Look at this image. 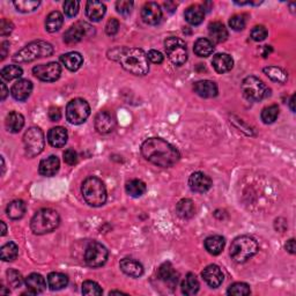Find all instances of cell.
Listing matches in <instances>:
<instances>
[{
    "label": "cell",
    "mask_w": 296,
    "mask_h": 296,
    "mask_svg": "<svg viewBox=\"0 0 296 296\" xmlns=\"http://www.w3.org/2000/svg\"><path fill=\"white\" fill-rule=\"evenodd\" d=\"M0 254H2V259L4 261H13L18 258L19 247L14 242H8L2 247Z\"/></svg>",
    "instance_id": "40"
},
{
    "label": "cell",
    "mask_w": 296,
    "mask_h": 296,
    "mask_svg": "<svg viewBox=\"0 0 296 296\" xmlns=\"http://www.w3.org/2000/svg\"><path fill=\"white\" fill-rule=\"evenodd\" d=\"M84 199L86 203L93 207H100L106 201V189L100 178L88 177L85 179L81 187Z\"/></svg>",
    "instance_id": "3"
},
{
    "label": "cell",
    "mask_w": 296,
    "mask_h": 296,
    "mask_svg": "<svg viewBox=\"0 0 296 296\" xmlns=\"http://www.w3.org/2000/svg\"><path fill=\"white\" fill-rule=\"evenodd\" d=\"M195 204L191 199H182L176 205V213L182 219H191L195 216Z\"/></svg>",
    "instance_id": "32"
},
{
    "label": "cell",
    "mask_w": 296,
    "mask_h": 296,
    "mask_svg": "<svg viewBox=\"0 0 296 296\" xmlns=\"http://www.w3.org/2000/svg\"><path fill=\"white\" fill-rule=\"evenodd\" d=\"M103 290L100 285L95 281L87 280L83 284V294L84 295H102Z\"/></svg>",
    "instance_id": "45"
},
{
    "label": "cell",
    "mask_w": 296,
    "mask_h": 296,
    "mask_svg": "<svg viewBox=\"0 0 296 296\" xmlns=\"http://www.w3.org/2000/svg\"><path fill=\"white\" fill-rule=\"evenodd\" d=\"M212 65L218 73L224 74V73L229 72L234 66V61L229 55L227 53H218L213 57Z\"/></svg>",
    "instance_id": "23"
},
{
    "label": "cell",
    "mask_w": 296,
    "mask_h": 296,
    "mask_svg": "<svg viewBox=\"0 0 296 296\" xmlns=\"http://www.w3.org/2000/svg\"><path fill=\"white\" fill-rule=\"evenodd\" d=\"M201 276H203L206 284L212 287V288H218L224 282V273H222L221 268L218 265L207 266L203 273H201Z\"/></svg>",
    "instance_id": "16"
},
{
    "label": "cell",
    "mask_w": 296,
    "mask_h": 296,
    "mask_svg": "<svg viewBox=\"0 0 296 296\" xmlns=\"http://www.w3.org/2000/svg\"><path fill=\"white\" fill-rule=\"evenodd\" d=\"M7 217L12 220H19L25 213V204L22 200H14L7 205L6 207Z\"/></svg>",
    "instance_id": "33"
},
{
    "label": "cell",
    "mask_w": 296,
    "mask_h": 296,
    "mask_svg": "<svg viewBox=\"0 0 296 296\" xmlns=\"http://www.w3.org/2000/svg\"><path fill=\"white\" fill-rule=\"evenodd\" d=\"M189 185H190V189L194 192L205 194V192H207L212 187V179L206 174L197 171L189 178Z\"/></svg>",
    "instance_id": "14"
},
{
    "label": "cell",
    "mask_w": 296,
    "mask_h": 296,
    "mask_svg": "<svg viewBox=\"0 0 296 296\" xmlns=\"http://www.w3.org/2000/svg\"><path fill=\"white\" fill-rule=\"evenodd\" d=\"M264 73L268 76L270 79L276 81V83H279V84H285L287 81V78H288L287 73L282 70V68L278 67V66L265 67Z\"/></svg>",
    "instance_id": "39"
},
{
    "label": "cell",
    "mask_w": 296,
    "mask_h": 296,
    "mask_svg": "<svg viewBox=\"0 0 296 296\" xmlns=\"http://www.w3.org/2000/svg\"><path fill=\"white\" fill-rule=\"evenodd\" d=\"M0 225H2V236H5L7 233V227L5 225V222L2 221L0 222Z\"/></svg>",
    "instance_id": "60"
},
{
    "label": "cell",
    "mask_w": 296,
    "mask_h": 296,
    "mask_svg": "<svg viewBox=\"0 0 296 296\" xmlns=\"http://www.w3.org/2000/svg\"><path fill=\"white\" fill-rule=\"evenodd\" d=\"M141 153L148 162L161 168L173 167L181 157L177 148L161 138L146 140L141 146Z\"/></svg>",
    "instance_id": "1"
},
{
    "label": "cell",
    "mask_w": 296,
    "mask_h": 296,
    "mask_svg": "<svg viewBox=\"0 0 296 296\" xmlns=\"http://www.w3.org/2000/svg\"><path fill=\"white\" fill-rule=\"evenodd\" d=\"M225 244H226L225 238L219 235L209 236V237L205 239V249L207 250L208 254H211L213 256L220 255L222 250H224Z\"/></svg>",
    "instance_id": "27"
},
{
    "label": "cell",
    "mask_w": 296,
    "mask_h": 296,
    "mask_svg": "<svg viewBox=\"0 0 296 296\" xmlns=\"http://www.w3.org/2000/svg\"><path fill=\"white\" fill-rule=\"evenodd\" d=\"M91 28L92 27L88 23L79 21V22L73 24L71 28H68L65 34H64V42L68 45L79 43L80 41H83V38L85 36L88 35Z\"/></svg>",
    "instance_id": "13"
},
{
    "label": "cell",
    "mask_w": 296,
    "mask_h": 296,
    "mask_svg": "<svg viewBox=\"0 0 296 296\" xmlns=\"http://www.w3.org/2000/svg\"><path fill=\"white\" fill-rule=\"evenodd\" d=\"M13 4H14L16 10L22 13L33 12L40 6V2H35V0H19V2H14Z\"/></svg>",
    "instance_id": "43"
},
{
    "label": "cell",
    "mask_w": 296,
    "mask_h": 296,
    "mask_svg": "<svg viewBox=\"0 0 296 296\" xmlns=\"http://www.w3.org/2000/svg\"><path fill=\"white\" fill-rule=\"evenodd\" d=\"M266 36H267V31L264 25H256L251 31V38L256 42L264 41Z\"/></svg>",
    "instance_id": "49"
},
{
    "label": "cell",
    "mask_w": 296,
    "mask_h": 296,
    "mask_svg": "<svg viewBox=\"0 0 296 296\" xmlns=\"http://www.w3.org/2000/svg\"><path fill=\"white\" fill-rule=\"evenodd\" d=\"M67 131L62 126L52 127L48 133V140L50 145L56 148H61L67 143Z\"/></svg>",
    "instance_id": "22"
},
{
    "label": "cell",
    "mask_w": 296,
    "mask_h": 296,
    "mask_svg": "<svg viewBox=\"0 0 296 296\" xmlns=\"http://www.w3.org/2000/svg\"><path fill=\"white\" fill-rule=\"evenodd\" d=\"M91 115V106L84 98H74L68 102L66 106L67 121L74 125H80L85 123Z\"/></svg>",
    "instance_id": "8"
},
{
    "label": "cell",
    "mask_w": 296,
    "mask_h": 296,
    "mask_svg": "<svg viewBox=\"0 0 296 296\" xmlns=\"http://www.w3.org/2000/svg\"><path fill=\"white\" fill-rule=\"evenodd\" d=\"M185 20L192 25H198L204 21L205 11L204 8L199 5H192L186 8L185 13H184Z\"/></svg>",
    "instance_id": "29"
},
{
    "label": "cell",
    "mask_w": 296,
    "mask_h": 296,
    "mask_svg": "<svg viewBox=\"0 0 296 296\" xmlns=\"http://www.w3.org/2000/svg\"><path fill=\"white\" fill-rule=\"evenodd\" d=\"M208 34L209 37L216 43H222L228 37V32L225 27L224 23L221 22H212L208 25Z\"/></svg>",
    "instance_id": "31"
},
{
    "label": "cell",
    "mask_w": 296,
    "mask_h": 296,
    "mask_svg": "<svg viewBox=\"0 0 296 296\" xmlns=\"http://www.w3.org/2000/svg\"><path fill=\"white\" fill-rule=\"evenodd\" d=\"M133 4L132 2H127V0H119V2L116 3V8H117V12L121 13L123 15H128L133 10Z\"/></svg>",
    "instance_id": "50"
},
{
    "label": "cell",
    "mask_w": 296,
    "mask_h": 296,
    "mask_svg": "<svg viewBox=\"0 0 296 296\" xmlns=\"http://www.w3.org/2000/svg\"><path fill=\"white\" fill-rule=\"evenodd\" d=\"M278 116H279L278 105L272 104L270 106H266V108L261 111V121L265 124H272L277 121Z\"/></svg>",
    "instance_id": "42"
},
{
    "label": "cell",
    "mask_w": 296,
    "mask_h": 296,
    "mask_svg": "<svg viewBox=\"0 0 296 296\" xmlns=\"http://www.w3.org/2000/svg\"><path fill=\"white\" fill-rule=\"evenodd\" d=\"M59 214L51 208H42L35 213L31 222V228L34 234L44 235L53 231L59 226Z\"/></svg>",
    "instance_id": "4"
},
{
    "label": "cell",
    "mask_w": 296,
    "mask_h": 296,
    "mask_svg": "<svg viewBox=\"0 0 296 296\" xmlns=\"http://www.w3.org/2000/svg\"><path fill=\"white\" fill-rule=\"evenodd\" d=\"M141 19L145 23L155 25L160 23L162 19V10L156 3H146L141 10Z\"/></svg>",
    "instance_id": "15"
},
{
    "label": "cell",
    "mask_w": 296,
    "mask_h": 296,
    "mask_svg": "<svg viewBox=\"0 0 296 296\" xmlns=\"http://www.w3.org/2000/svg\"><path fill=\"white\" fill-rule=\"evenodd\" d=\"M229 295H235V296H243V295H249L251 293L250 287L249 285L244 284V282H236V284L231 285L228 291H227Z\"/></svg>",
    "instance_id": "44"
},
{
    "label": "cell",
    "mask_w": 296,
    "mask_h": 296,
    "mask_svg": "<svg viewBox=\"0 0 296 296\" xmlns=\"http://www.w3.org/2000/svg\"><path fill=\"white\" fill-rule=\"evenodd\" d=\"M199 290V281L194 273L186 274L182 282V293L185 295H195Z\"/></svg>",
    "instance_id": "35"
},
{
    "label": "cell",
    "mask_w": 296,
    "mask_h": 296,
    "mask_svg": "<svg viewBox=\"0 0 296 296\" xmlns=\"http://www.w3.org/2000/svg\"><path fill=\"white\" fill-rule=\"evenodd\" d=\"M25 287L29 290V294L36 295L44 291L46 288V281L41 274L32 273L31 276L25 278Z\"/></svg>",
    "instance_id": "20"
},
{
    "label": "cell",
    "mask_w": 296,
    "mask_h": 296,
    "mask_svg": "<svg viewBox=\"0 0 296 296\" xmlns=\"http://www.w3.org/2000/svg\"><path fill=\"white\" fill-rule=\"evenodd\" d=\"M146 190H147L146 184L140 179H132L126 184L127 195L133 197V198H139V197L145 195Z\"/></svg>",
    "instance_id": "38"
},
{
    "label": "cell",
    "mask_w": 296,
    "mask_h": 296,
    "mask_svg": "<svg viewBox=\"0 0 296 296\" xmlns=\"http://www.w3.org/2000/svg\"><path fill=\"white\" fill-rule=\"evenodd\" d=\"M294 98H295V96L293 95L290 97V101H289V105H290V109H291V111H295V108H294Z\"/></svg>",
    "instance_id": "61"
},
{
    "label": "cell",
    "mask_w": 296,
    "mask_h": 296,
    "mask_svg": "<svg viewBox=\"0 0 296 296\" xmlns=\"http://www.w3.org/2000/svg\"><path fill=\"white\" fill-rule=\"evenodd\" d=\"M242 93L249 101L258 102L270 96V89L256 76H248L242 83Z\"/></svg>",
    "instance_id": "7"
},
{
    "label": "cell",
    "mask_w": 296,
    "mask_h": 296,
    "mask_svg": "<svg viewBox=\"0 0 296 296\" xmlns=\"http://www.w3.org/2000/svg\"><path fill=\"white\" fill-rule=\"evenodd\" d=\"M33 73L37 79L45 81V83H53V81L58 80L59 76H61L62 67L58 63L42 64V65L34 67Z\"/></svg>",
    "instance_id": "12"
},
{
    "label": "cell",
    "mask_w": 296,
    "mask_h": 296,
    "mask_svg": "<svg viewBox=\"0 0 296 296\" xmlns=\"http://www.w3.org/2000/svg\"><path fill=\"white\" fill-rule=\"evenodd\" d=\"M68 284L67 276L59 272H51L48 276V285L51 290H61Z\"/></svg>",
    "instance_id": "34"
},
{
    "label": "cell",
    "mask_w": 296,
    "mask_h": 296,
    "mask_svg": "<svg viewBox=\"0 0 296 296\" xmlns=\"http://www.w3.org/2000/svg\"><path fill=\"white\" fill-rule=\"evenodd\" d=\"M263 49H264V52H263V56H264V57H266V56L270 55V52H271V51H272L271 46H270V45H264V46H263Z\"/></svg>",
    "instance_id": "59"
},
{
    "label": "cell",
    "mask_w": 296,
    "mask_h": 296,
    "mask_svg": "<svg viewBox=\"0 0 296 296\" xmlns=\"http://www.w3.org/2000/svg\"><path fill=\"white\" fill-rule=\"evenodd\" d=\"M105 5L100 2H88L86 5V15L89 20L97 22L105 14Z\"/></svg>",
    "instance_id": "26"
},
{
    "label": "cell",
    "mask_w": 296,
    "mask_h": 296,
    "mask_svg": "<svg viewBox=\"0 0 296 296\" xmlns=\"http://www.w3.org/2000/svg\"><path fill=\"white\" fill-rule=\"evenodd\" d=\"M258 251V244L250 236L236 237L230 246V257L235 263H246Z\"/></svg>",
    "instance_id": "6"
},
{
    "label": "cell",
    "mask_w": 296,
    "mask_h": 296,
    "mask_svg": "<svg viewBox=\"0 0 296 296\" xmlns=\"http://www.w3.org/2000/svg\"><path fill=\"white\" fill-rule=\"evenodd\" d=\"M229 25L236 32L243 31L247 25V16L244 14L234 15L233 18L229 20Z\"/></svg>",
    "instance_id": "46"
},
{
    "label": "cell",
    "mask_w": 296,
    "mask_h": 296,
    "mask_svg": "<svg viewBox=\"0 0 296 296\" xmlns=\"http://www.w3.org/2000/svg\"><path fill=\"white\" fill-rule=\"evenodd\" d=\"M63 23H64V18H63L62 13H59L58 11L51 12L45 21V29L49 33H56L62 28Z\"/></svg>",
    "instance_id": "36"
},
{
    "label": "cell",
    "mask_w": 296,
    "mask_h": 296,
    "mask_svg": "<svg viewBox=\"0 0 296 296\" xmlns=\"http://www.w3.org/2000/svg\"><path fill=\"white\" fill-rule=\"evenodd\" d=\"M165 49L170 62L181 66L187 61V49L185 42L178 37H169L165 42Z\"/></svg>",
    "instance_id": "10"
},
{
    "label": "cell",
    "mask_w": 296,
    "mask_h": 296,
    "mask_svg": "<svg viewBox=\"0 0 296 296\" xmlns=\"http://www.w3.org/2000/svg\"><path fill=\"white\" fill-rule=\"evenodd\" d=\"M44 133L40 127H31L23 136L24 151L28 157H35L43 152L44 148Z\"/></svg>",
    "instance_id": "9"
},
{
    "label": "cell",
    "mask_w": 296,
    "mask_h": 296,
    "mask_svg": "<svg viewBox=\"0 0 296 296\" xmlns=\"http://www.w3.org/2000/svg\"><path fill=\"white\" fill-rule=\"evenodd\" d=\"M64 161L70 166L75 165L76 162H78V154H76L74 149H71V148L66 149V151L64 152Z\"/></svg>",
    "instance_id": "52"
},
{
    "label": "cell",
    "mask_w": 296,
    "mask_h": 296,
    "mask_svg": "<svg viewBox=\"0 0 296 296\" xmlns=\"http://www.w3.org/2000/svg\"><path fill=\"white\" fill-rule=\"evenodd\" d=\"M158 278L161 279L162 281L167 282V284L170 285L171 287H175L177 285L178 281V273L175 271L173 265L170 263H165L160 266L158 268Z\"/></svg>",
    "instance_id": "25"
},
{
    "label": "cell",
    "mask_w": 296,
    "mask_h": 296,
    "mask_svg": "<svg viewBox=\"0 0 296 296\" xmlns=\"http://www.w3.org/2000/svg\"><path fill=\"white\" fill-rule=\"evenodd\" d=\"M79 2H75V0H68L64 4V13L68 16V18H73L78 14L79 12Z\"/></svg>",
    "instance_id": "48"
},
{
    "label": "cell",
    "mask_w": 296,
    "mask_h": 296,
    "mask_svg": "<svg viewBox=\"0 0 296 296\" xmlns=\"http://www.w3.org/2000/svg\"><path fill=\"white\" fill-rule=\"evenodd\" d=\"M53 53V46L48 42L44 41H35L29 43L23 49H21L19 52L13 56V61L15 63H31L36 61L38 58L50 57Z\"/></svg>",
    "instance_id": "5"
},
{
    "label": "cell",
    "mask_w": 296,
    "mask_h": 296,
    "mask_svg": "<svg viewBox=\"0 0 296 296\" xmlns=\"http://www.w3.org/2000/svg\"><path fill=\"white\" fill-rule=\"evenodd\" d=\"M121 270L132 278H139L144 274V267L139 261L131 258H124L121 260Z\"/></svg>",
    "instance_id": "24"
},
{
    "label": "cell",
    "mask_w": 296,
    "mask_h": 296,
    "mask_svg": "<svg viewBox=\"0 0 296 296\" xmlns=\"http://www.w3.org/2000/svg\"><path fill=\"white\" fill-rule=\"evenodd\" d=\"M61 62L67 70L72 72L78 71L84 64V58L79 52H68L61 56Z\"/></svg>",
    "instance_id": "28"
},
{
    "label": "cell",
    "mask_w": 296,
    "mask_h": 296,
    "mask_svg": "<svg viewBox=\"0 0 296 296\" xmlns=\"http://www.w3.org/2000/svg\"><path fill=\"white\" fill-rule=\"evenodd\" d=\"M24 125V117L20 113L12 111L6 117V127L12 133H18Z\"/></svg>",
    "instance_id": "30"
},
{
    "label": "cell",
    "mask_w": 296,
    "mask_h": 296,
    "mask_svg": "<svg viewBox=\"0 0 296 296\" xmlns=\"http://www.w3.org/2000/svg\"><path fill=\"white\" fill-rule=\"evenodd\" d=\"M195 53L199 57H208L211 56L214 51L213 43L207 40V38H199L197 40L194 46Z\"/></svg>",
    "instance_id": "37"
},
{
    "label": "cell",
    "mask_w": 296,
    "mask_h": 296,
    "mask_svg": "<svg viewBox=\"0 0 296 296\" xmlns=\"http://www.w3.org/2000/svg\"><path fill=\"white\" fill-rule=\"evenodd\" d=\"M286 250L293 255L295 254V239L294 238L289 239V241L286 243Z\"/></svg>",
    "instance_id": "57"
},
{
    "label": "cell",
    "mask_w": 296,
    "mask_h": 296,
    "mask_svg": "<svg viewBox=\"0 0 296 296\" xmlns=\"http://www.w3.org/2000/svg\"><path fill=\"white\" fill-rule=\"evenodd\" d=\"M197 95L204 98L216 97L218 95V86L211 80H200L194 86Z\"/></svg>",
    "instance_id": "19"
},
{
    "label": "cell",
    "mask_w": 296,
    "mask_h": 296,
    "mask_svg": "<svg viewBox=\"0 0 296 296\" xmlns=\"http://www.w3.org/2000/svg\"><path fill=\"white\" fill-rule=\"evenodd\" d=\"M59 167H61L59 158L55 155H51L41 161L40 167H38V170H40V174L42 176L51 177V176H55L58 173Z\"/></svg>",
    "instance_id": "21"
},
{
    "label": "cell",
    "mask_w": 296,
    "mask_h": 296,
    "mask_svg": "<svg viewBox=\"0 0 296 296\" xmlns=\"http://www.w3.org/2000/svg\"><path fill=\"white\" fill-rule=\"evenodd\" d=\"M116 125V121L114 116L108 111H100L95 117V128L98 133L106 134L114 131Z\"/></svg>",
    "instance_id": "17"
},
{
    "label": "cell",
    "mask_w": 296,
    "mask_h": 296,
    "mask_svg": "<svg viewBox=\"0 0 296 296\" xmlns=\"http://www.w3.org/2000/svg\"><path fill=\"white\" fill-rule=\"evenodd\" d=\"M114 61L121 63L122 67L131 74L145 75L149 71L148 57L144 50L137 48H122L111 51Z\"/></svg>",
    "instance_id": "2"
},
{
    "label": "cell",
    "mask_w": 296,
    "mask_h": 296,
    "mask_svg": "<svg viewBox=\"0 0 296 296\" xmlns=\"http://www.w3.org/2000/svg\"><path fill=\"white\" fill-rule=\"evenodd\" d=\"M8 49H10V43H8L7 41H4L2 43V59H3V61L6 58Z\"/></svg>",
    "instance_id": "56"
},
{
    "label": "cell",
    "mask_w": 296,
    "mask_h": 296,
    "mask_svg": "<svg viewBox=\"0 0 296 296\" xmlns=\"http://www.w3.org/2000/svg\"><path fill=\"white\" fill-rule=\"evenodd\" d=\"M108 249L98 242L88 244L85 251V261L91 267H101L108 260Z\"/></svg>",
    "instance_id": "11"
},
{
    "label": "cell",
    "mask_w": 296,
    "mask_h": 296,
    "mask_svg": "<svg viewBox=\"0 0 296 296\" xmlns=\"http://www.w3.org/2000/svg\"><path fill=\"white\" fill-rule=\"evenodd\" d=\"M49 118L52 122H58L59 119L62 118L61 109L56 108V106H52V108H50V110H49Z\"/></svg>",
    "instance_id": "55"
},
{
    "label": "cell",
    "mask_w": 296,
    "mask_h": 296,
    "mask_svg": "<svg viewBox=\"0 0 296 296\" xmlns=\"http://www.w3.org/2000/svg\"><path fill=\"white\" fill-rule=\"evenodd\" d=\"M148 61H151L154 64H161L164 62V56H162L161 52H158L156 50H151L147 53Z\"/></svg>",
    "instance_id": "54"
},
{
    "label": "cell",
    "mask_w": 296,
    "mask_h": 296,
    "mask_svg": "<svg viewBox=\"0 0 296 296\" xmlns=\"http://www.w3.org/2000/svg\"><path fill=\"white\" fill-rule=\"evenodd\" d=\"M13 29H14V24L12 23V21L6 19L2 20V23H0V34H2V36L10 35Z\"/></svg>",
    "instance_id": "53"
},
{
    "label": "cell",
    "mask_w": 296,
    "mask_h": 296,
    "mask_svg": "<svg viewBox=\"0 0 296 296\" xmlns=\"http://www.w3.org/2000/svg\"><path fill=\"white\" fill-rule=\"evenodd\" d=\"M7 280L8 284L14 288H19L22 285L23 278L21 276V273L16 271V270H8L7 271Z\"/></svg>",
    "instance_id": "47"
},
{
    "label": "cell",
    "mask_w": 296,
    "mask_h": 296,
    "mask_svg": "<svg viewBox=\"0 0 296 296\" xmlns=\"http://www.w3.org/2000/svg\"><path fill=\"white\" fill-rule=\"evenodd\" d=\"M0 86H2V101H5V98L7 97V94H8V89L4 83H2Z\"/></svg>",
    "instance_id": "58"
},
{
    "label": "cell",
    "mask_w": 296,
    "mask_h": 296,
    "mask_svg": "<svg viewBox=\"0 0 296 296\" xmlns=\"http://www.w3.org/2000/svg\"><path fill=\"white\" fill-rule=\"evenodd\" d=\"M119 29V21L117 19H110L108 21V23L105 25V33L106 35L114 36L118 33Z\"/></svg>",
    "instance_id": "51"
},
{
    "label": "cell",
    "mask_w": 296,
    "mask_h": 296,
    "mask_svg": "<svg viewBox=\"0 0 296 296\" xmlns=\"http://www.w3.org/2000/svg\"><path fill=\"white\" fill-rule=\"evenodd\" d=\"M22 68L18 65H10V66H6L4 67L2 70V78L4 80H7V81H11V80H14V79H19L21 75H22Z\"/></svg>",
    "instance_id": "41"
},
{
    "label": "cell",
    "mask_w": 296,
    "mask_h": 296,
    "mask_svg": "<svg viewBox=\"0 0 296 296\" xmlns=\"http://www.w3.org/2000/svg\"><path fill=\"white\" fill-rule=\"evenodd\" d=\"M32 92H33V84H32V81H29L27 79L16 81L11 89L12 96L14 97L16 101H21V102L27 100V98L31 96Z\"/></svg>",
    "instance_id": "18"
}]
</instances>
